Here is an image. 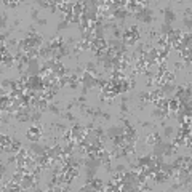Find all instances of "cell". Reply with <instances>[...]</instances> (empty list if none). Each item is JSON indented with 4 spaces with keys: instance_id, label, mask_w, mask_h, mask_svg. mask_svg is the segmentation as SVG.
<instances>
[{
    "instance_id": "18",
    "label": "cell",
    "mask_w": 192,
    "mask_h": 192,
    "mask_svg": "<svg viewBox=\"0 0 192 192\" xmlns=\"http://www.w3.org/2000/svg\"><path fill=\"white\" fill-rule=\"evenodd\" d=\"M127 170H128V165L122 163V162H120V163H117V165L114 166V171H115V173H125ZM114 171H112V173H114Z\"/></svg>"
},
{
    "instance_id": "21",
    "label": "cell",
    "mask_w": 192,
    "mask_h": 192,
    "mask_svg": "<svg viewBox=\"0 0 192 192\" xmlns=\"http://www.w3.org/2000/svg\"><path fill=\"white\" fill-rule=\"evenodd\" d=\"M18 43H19V39L11 37V39H8V42H7V47H8V48H16Z\"/></svg>"
},
{
    "instance_id": "19",
    "label": "cell",
    "mask_w": 192,
    "mask_h": 192,
    "mask_svg": "<svg viewBox=\"0 0 192 192\" xmlns=\"http://www.w3.org/2000/svg\"><path fill=\"white\" fill-rule=\"evenodd\" d=\"M71 27V24H69V22H66V21H59L58 22V26H56V30H58V32H61V30H64V29H69Z\"/></svg>"
},
{
    "instance_id": "25",
    "label": "cell",
    "mask_w": 192,
    "mask_h": 192,
    "mask_svg": "<svg viewBox=\"0 0 192 192\" xmlns=\"http://www.w3.org/2000/svg\"><path fill=\"white\" fill-rule=\"evenodd\" d=\"M110 119H112V115L109 114V112H104V110H103V114H101V119H99V120H101V122H109Z\"/></svg>"
},
{
    "instance_id": "3",
    "label": "cell",
    "mask_w": 192,
    "mask_h": 192,
    "mask_svg": "<svg viewBox=\"0 0 192 192\" xmlns=\"http://www.w3.org/2000/svg\"><path fill=\"white\" fill-rule=\"evenodd\" d=\"M162 141H163V138L160 136L159 131H154V133H151V134H148V136H146V144H148V146L159 144V143H162Z\"/></svg>"
},
{
    "instance_id": "23",
    "label": "cell",
    "mask_w": 192,
    "mask_h": 192,
    "mask_svg": "<svg viewBox=\"0 0 192 192\" xmlns=\"http://www.w3.org/2000/svg\"><path fill=\"white\" fill-rule=\"evenodd\" d=\"M2 7H7V8H18L19 7V2H8V0H3L2 2Z\"/></svg>"
},
{
    "instance_id": "29",
    "label": "cell",
    "mask_w": 192,
    "mask_h": 192,
    "mask_svg": "<svg viewBox=\"0 0 192 192\" xmlns=\"http://www.w3.org/2000/svg\"><path fill=\"white\" fill-rule=\"evenodd\" d=\"M5 175H7V165L2 163L0 165V176H2V179H5Z\"/></svg>"
},
{
    "instance_id": "17",
    "label": "cell",
    "mask_w": 192,
    "mask_h": 192,
    "mask_svg": "<svg viewBox=\"0 0 192 192\" xmlns=\"http://www.w3.org/2000/svg\"><path fill=\"white\" fill-rule=\"evenodd\" d=\"M7 26H8V15L5 11H2V19H0V29H2V32L7 29Z\"/></svg>"
},
{
    "instance_id": "11",
    "label": "cell",
    "mask_w": 192,
    "mask_h": 192,
    "mask_svg": "<svg viewBox=\"0 0 192 192\" xmlns=\"http://www.w3.org/2000/svg\"><path fill=\"white\" fill-rule=\"evenodd\" d=\"M59 117H63V119H66V120H69L71 123H74V122H78V119L72 114V110H64L63 114L59 115Z\"/></svg>"
},
{
    "instance_id": "2",
    "label": "cell",
    "mask_w": 192,
    "mask_h": 192,
    "mask_svg": "<svg viewBox=\"0 0 192 192\" xmlns=\"http://www.w3.org/2000/svg\"><path fill=\"white\" fill-rule=\"evenodd\" d=\"M125 133V128H123V125H112L106 130V134H107V138H114V136H119V134H123Z\"/></svg>"
},
{
    "instance_id": "14",
    "label": "cell",
    "mask_w": 192,
    "mask_h": 192,
    "mask_svg": "<svg viewBox=\"0 0 192 192\" xmlns=\"http://www.w3.org/2000/svg\"><path fill=\"white\" fill-rule=\"evenodd\" d=\"M163 136H165V138L175 136V128H173L171 125H165V127H163Z\"/></svg>"
},
{
    "instance_id": "5",
    "label": "cell",
    "mask_w": 192,
    "mask_h": 192,
    "mask_svg": "<svg viewBox=\"0 0 192 192\" xmlns=\"http://www.w3.org/2000/svg\"><path fill=\"white\" fill-rule=\"evenodd\" d=\"M16 63H15V54L11 53H7V54H2V66L5 67H13Z\"/></svg>"
},
{
    "instance_id": "16",
    "label": "cell",
    "mask_w": 192,
    "mask_h": 192,
    "mask_svg": "<svg viewBox=\"0 0 192 192\" xmlns=\"http://www.w3.org/2000/svg\"><path fill=\"white\" fill-rule=\"evenodd\" d=\"M82 13H83V3L82 2H75L74 3V15L82 16Z\"/></svg>"
},
{
    "instance_id": "12",
    "label": "cell",
    "mask_w": 192,
    "mask_h": 192,
    "mask_svg": "<svg viewBox=\"0 0 192 192\" xmlns=\"http://www.w3.org/2000/svg\"><path fill=\"white\" fill-rule=\"evenodd\" d=\"M51 127L54 128V131L58 133V134H63L66 130H69V127L64 125V123H51Z\"/></svg>"
},
{
    "instance_id": "20",
    "label": "cell",
    "mask_w": 192,
    "mask_h": 192,
    "mask_svg": "<svg viewBox=\"0 0 192 192\" xmlns=\"http://www.w3.org/2000/svg\"><path fill=\"white\" fill-rule=\"evenodd\" d=\"M110 32H112V39H117V40H122V32H123V30H122L120 27H115V29H112Z\"/></svg>"
},
{
    "instance_id": "33",
    "label": "cell",
    "mask_w": 192,
    "mask_h": 192,
    "mask_svg": "<svg viewBox=\"0 0 192 192\" xmlns=\"http://www.w3.org/2000/svg\"><path fill=\"white\" fill-rule=\"evenodd\" d=\"M19 24H21V19H19V18H15V21H13V27L16 29Z\"/></svg>"
},
{
    "instance_id": "26",
    "label": "cell",
    "mask_w": 192,
    "mask_h": 192,
    "mask_svg": "<svg viewBox=\"0 0 192 192\" xmlns=\"http://www.w3.org/2000/svg\"><path fill=\"white\" fill-rule=\"evenodd\" d=\"M183 24L187 27V32H190V27H192V21H190V18H183Z\"/></svg>"
},
{
    "instance_id": "34",
    "label": "cell",
    "mask_w": 192,
    "mask_h": 192,
    "mask_svg": "<svg viewBox=\"0 0 192 192\" xmlns=\"http://www.w3.org/2000/svg\"><path fill=\"white\" fill-rule=\"evenodd\" d=\"M120 98H122V103H128V101H130V98H128V96H125V95L120 96Z\"/></svg>"
},
{
    "instance_id": "8",
    "label": "cell",
    "mask_w": 192,
    "mask_h": 192,
    "mask_svg": "<svg viewBox=\"0 0 192 192\" xmlns=\"http://www.w3.org/2000/svg\"><path fill=\"white\" fill-rule=\"evenodd\" d=\"M190 39H192L190 32H184V35L181 37V40H179V45H183L184 48H189L190 50Z\"/></svg>"
},
{
    "instance_id": "1",
    "label": "cell",
    "mask_w": 192,
    "mask_h": 192,
    "mask_svg": "<svg viewBox=\"0 0 192 192\" xmlns=\"http://www.w3.org/2000/svg\"><path fill=\"white\" fill-rule=\"evenodd\" d=\"M160 13L163 15V24H170V26H173V22L178 19V16H176V13L173 11L171 7H165V8H162Z\"/></svg>"
},
{
    "instance_id": "22",
    "label": "cell",
    "mask_w": 192,
    "mask_h": 192,
    "mask_svg": "<svg viewBox=\"0 0 192 192\" xmlns=\"http://www.w3.org/2000/svg\"><path fill=\"white\" fill-rule=\"evenodd\" d=\"M119 110H120V114H122V115H127L128 112H130L128 103H120V107H119Z\"/></svg>"
},
{
    "instance_id": "32",
    "label": "cell",
    "mask_w": 192,
    "mask_h": 192,
    "mask_svg": "<svg viewBox=\"0 0 192 192\" xmlns=\"http://www.w3.org/2000/svg\"><path fill=\"white\" fill-rule=\"evenodd\" d=\"M47 22H48L47 19H43V18H39V19L35 21V24H37V26H47Z\"/></svg>"
},
{
    "instance_id": "15",
    "label": "cell",
    "mask_w": 192,
    "mask_h": 192,
    "mask_svg": "<svg viewBox=\"0 0 192 192\" xmlns=\"http://www.w3.org/2000/svg\"><path fill=\"white\" fill-rule=\"evenodd\" d=\"M15 138H11L10 134H2V138H0V146H10L13 143Z\"/></svg>"
},
{
    "instance_id": "30",
    "label": "cell",
    "mask_w": 192,
    "mask_h": 192,
    "mask_svg": "<svg viewBox=\"0 0 192 192\" xmlns=\"http://www.w3.org/2000/svg\"><path fill=\"white\" fill-rule=\"evenodd\" d=\"M141 127L143 128H151V127H155L152 122H148V120H144V122H141Z\"/></svg>"
},
{
    "instance_id": "24",
    "label": "cell",
    "mask_w": 192,
    "mask_h": 192,
    "mask_svg": "<svg viewBox=\"0 0 192 192\" xmlns=\"http://www.w3.org/2000/svg\"><path fill=\"white\" fill-rule=\"evenodd\" d=\"M30 19H32V21H37V19H39V10H37L35 7L30 8Z\"/></svg>"
},
{
    "instance_id": "10",
    "label": "cell",
    "mask_w": 192,
    "mask_h": 192,
    "mask_svg": "<svg viewBox=\"0 0 192 192\" xmlns=\"http://www.w3.org/2000/svg\"><path fill=\"white\" fill-rule=\"evenodd\" d=\"M48 110L51 112V114H54V115H61L63 114V110L59 109V103H50L48 104Z\"/></svg>"
},
{
    "instance_id": "4",
    "label": "cell",
    "mask_w": 192,
    "mask_h": 192,
    "mask_svg": "<svg viewBox=\"0 0 192 192\" xmlns=\"http://www.w3.org/2000/svg\"><path fill=\"white\" fill-rule=\"evenodd\" d=\"M136 101L138 103H141V104H148V103H151V93L146 90V91H138L136 93Z\"/></svg>"
},
{
    "instance_id": "9",
    "label": "cell",
    "mask_w": 192,
    "mask_h": 192,
    "mask_svg": "<svg viewBox=\"0 0 192 192\" xmlns=\"http://www.w3.org/2000/svg\"><path fill=\"white\" fill-rule=\"evenodd\" d=\"M146 53V48H144V42H138L136 43V47H134V51H133V54L134 56H138V58H139V56H143Z\"/></svg>"
},
{
    "instance_id": "6",
    "label": "cell",
    "mask_w": 192,
    "mask_h": 192,
    "mask_svg": "<svg viewBox=\"0 0 192 192\" xmlns=\"http://www.w3.org/2000/svg\"><path fill=\"white\" fill-rule=\"evenodd\" d=\"M90 186H91L93 190H104V181H103V179H99V178H96V176L91 179Z\"/></svg>"
},
{
    "instance_id": "7",
    "label": "cell",
    "mask_w": 192,
    "mask_h": 192,
    "mask_svg": "<svg viewBox=\"0 0 192 192\" xmlns=\"http://www.w3.org/2000/svg\"><path fill=\"white\" fill-rule=\"evenodd\" d=\"M159 37H160V32H159V29H157V27H149L148 29V39H149L151 43H154Z\"/></svg>"
},
{
    "instance_id": "13",
    "label": "cell",
    "mask_w": 192,
    "mask_h": 192,
    "mask_svg": "<svg viewBox=\"0 0 192 192\" xmlns=\"http://www.w3.org/2000/svg\"><path fill=\"white\" fill-rule=\"evenodd\" d=\"M48 104H50V103H48V101H47V99H45V98H42V99L39 101V106H37V109H39L40 112H43V114H45V112H47V110H48Z\"/></svg>"
},
{
    "instance_id": "31",
    "label": "cell",
    "mask_w": 192,
    "mask_h": 192,
    "mask_svg": "<svg viewBox=\"0 0 192 192\" xmlns=\"http://www.w3.org/2000/svg\"><path fill=\"white\" fill-rule=\"evenodd\" d=\"M67 87H69L71 90H78V88H80V85H78V82H69V85H67Z\"/></svg>"
},
{
    "instance_id": "28",
    "label": "cell",
    "mask_w": 192,
    "mask_h": 192,
    "mask_svg": "<svg viewBox=\"0 0 192 192\" xmlns=\"http://www.w3.org/2000/svg\"><path fill=\"white\" fill-rule=\"evenodd\" d=\"M37 5L40 7V8H43V10H50V2H43V0H40V2H37Z\"/></svg>"
},
{
    "instance_id": "27",
    "label": "cell",
    "mask_w": 192,
    "mask_h": 192,
    "mask_svg": "<svg viewBox=\"0 0 192 192\" xmlns=\"http://www.w3.org/2000/svg\"><path fill=\"white\" fill-rule=\"evenodd\" d=\"M173 66H175V69H176V71H183V69H186L184 63H179V61H176V63H175Z\"/></svg>"
}]
</instances>
